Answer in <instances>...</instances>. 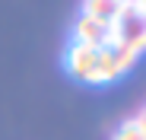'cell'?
Masks as SVG:
<instances>
[{"mask_svg": "<svg viewBox=\"0 0 146 140\" xmlns=\"http://www.w3.org/2000/svg\"><path fill=\"white\" fill-rule=\"evenodd\" d=\"M111 45L140 57L146 51V13L137 10L133 3H127L121 10V16L111 22Z\"/></svg>", "mask_w": 146, "mask_h": 140, "instance_id": "6da1fadb", "label": "cell"}, {"mask_svg": "<svg viewBox=\"0 0 146 140\" xmlns=\"http://www.w3.org/2000/svg\"><path fill=\"white\" fill-rule=\"evenodd\" d=\"M64 67L80 83H92V86L105 83L102 80V48H86V45L70 41V48L64 54Z\"/></svg>", "mask_w": 146, "mask_h": 140, "instance_id": "7a4b0ae2", "label": "cell"}, {"mask_svg": "<svg viewBox=\"0 0 146 140\" xmlns=\"http://www.w3.org/2000/svg\"><path fill=\"white\" fill-rule=\"evenodd\" d=\"M70 38L76 45H86V48H108L111 45V26L89 16H76L70 26Z\"/></svg>", "mask_w": 146, "mask_h": 140, "instance_id": "3957f363", "label": "cell"}, {"mask_svg": "<svg viewBox=\"0 0 146 140\" xmlns=\"http://www.w3.org/2000/svg\"><path fill=\"white\" fill-rule=\"evenodd\" d=\"M127 3H130V0H83L80 16H89V19H99V22H108V26H111Z\"/></svg>", "mask_w": 146, "mask_h": 140, "instance_id": "277c9868", "label": "cell"}, {"mask_svg": "<svg viewBox=\"0 0 146 140\" xmlns=\"http://www.w3.org/2000/svg\"><path fill=\"white\" fill-rule=\"evenodd\" d=\"M111 140H146V131L140 127L137 118H127V121H121L111 134Z\"/></svg>", "mask_w": 146, "mask_h": 140, "instance_id": "5b68a950", "label": "cell"}, {"mask_svg": "<svg viewBox=\"0 0 146 140\" xmlns=\"http://www.w3.org/2000/svg\"><path fill=\"white\" fill-rule=\"evenodd\" d=\"M137 121H140V127H143V131H146V105H143V108H140V115H137Z\"/></svg>", "mask_w": 146, "mask_h": 140, "instance_id": "8992f818", "label": "cell"}, {"mask_svg": "<svg viewBox=\"0 0 146 140\" xmlns=\"http://www.w3.org/2000/svg\"><path fill=\"white\" fill-rule=\"evenodd\" d=\"M130 3H133L137 10H143V13H146V0H130Z\"/></svg>", "mask_w": 146, "mask_h": 140, "instance_id": "52a82bcc", "label": "cell"}]
</instances>
